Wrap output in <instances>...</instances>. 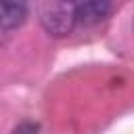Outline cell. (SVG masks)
I'll use <instances>...</instances> for the list:
<instances>
[{"mask_svg": "<svg viewBox=\"0 0 134 134\" xmlns=\"http://www.w3.org/2000/svg\"><path fill=\"white\" fill-rule=\"evenodd\" d=\"M38 19L50 36L63 38L71 34V29L77 23L75 0H40Z\"/></svg>", "mask_w": 134, "mask_h": 134, "instance_id": "1", "label": "cell"}, {"mask_svg": "<svg viewBox=\"0 0 134 134\" xmlns=\"http://www.w3.org/2000/svg\"><path fill=\"white\" fill-rule=\"evenodd\" d=\"M113 10L111 0H77L75 2V15L77 23L82 25H94L107 19Z\"/></svg>", "mask_w": 134, "mask_h": 134, "instance_id": "2", "label": "cell"}, {"mask_svg": "<svg viewBox=\"0 0 134 134\" xmlns=\"http://www.w3.org/2000/svg\"><path fill=\"white\" fill-rule=\"evenodd\" d=\"M29 17L27 0H0V29H17Z\"/></svg>", "mask_w": 134, "mask_h": 134, "instance_id": "3", "label": "cell"}, {"mask_svg": "<svg viewBox=\"0 0 134 134\" xmlns=\"http://www.w3.org/2000/svg\"><path fill=\"white\" fill-rule=\"evenodd\" d=\"M15 134H40V130H38V126H34V124H21V126L15 130Z\"/></svg>", "mask_w": 134, "mask_h": 134, "instance_id": "4", "label": "cell"}]
</instances>
